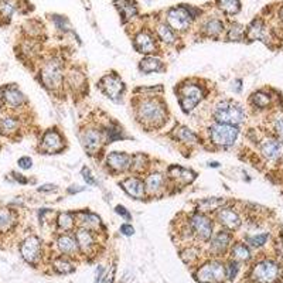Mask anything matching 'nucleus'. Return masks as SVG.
I'll return each mask as SVG.
<instances>
[{
    "mask_svg": "<svg viewBox=\"0 0 283 283\" xmlns=\"http://www.w3.org/2000/svg\"><path fill=\"white\" fill-rule=\"evenodd\" d=\"M136 118L142 126L148 129H157L167 121L166 104L159 96L142 98L136 105Z\"/></svg>",
    "mask_w": 283,
    "mask_h": 283,
    "instance_id": "obj_1",
    "label": "nucleus"
},
{
    "mask_svg": "<svg viewBox=\"0 0 283 283\" xmlns=\"http://www.w3.org/2000/svg\"><path fill=\"white\" fill-rule=\"evenodd\" d=\"M40 81L50 91H58L63 87L65 81V75L63 61L60 58L53 57L43 64L40 71Z\"/></svg>",
    "mask_w": 283,
    "mask_h": 283,
    "instance_id": "obj_2",
    "label": "nucleus"
},
{
    "mask_svg": "<svg viewBox=\"0 0 283 283\" xmlns=\"http://www.w3.org/2000/svg\"><path fill=\"white\" fill-rule=\"evenodd\" d=\"M213 116H214L217 123L237 126L239 123H242L243 119H245V110L235 101L224 99V101L218 102L216 105Z\"/></svg>",
    "mask_w": 283,
    "mask_h": 283,
    "instance_id": "obj_3",
    "label": "nucleus"
},
{
    "mask_svg": "<svg viewBox=\"0 0 283 283\" xmlns=\"http://www.w3.org/2000/svg\"><path fill=\"white\" fill-rule=\"evenodd\" d=\"M178 104L184 113H191L205 96V89L200 84L187 82L178 88Z\"/></svg>",
    "mask_w": 283,
    "mask_h": 283,
    "instance_id": "obj_4",
    "label": "nucleus"
},
{
    "mask_svg": "<svg viewBox=\"0 0 283 283\" xmlns=\"http://www.w3.org/2000/svg\"><path fill=\"white\" fill-rule=\"evenodd\" d=\"M239 135V131L235 126L231 125H224V123H214L208 128V137L210 140L222 148L232 146Z\"/></svg>",
    "mask_w": 283,
    "mask_h": 283,
    "instance_id": "obj_5",
    "label": "nucleus"
},
{
    "mask_svg": "<svg viewBox=\"0 0 283 283\" xmlns=\"http://www.w3.org/2000/svg\"><path fill=\"white\" fill-rule=\"evenodd\" d=\"M196 12L197 10L193 7H173L167 12V26L177 33L187 31L193 19H196Z\"/></svg>",
    "mask_w": 283,
    "mask_h": 283,
    "instance_id": "obj_6",
    "label": "nucleus"
},
{
    "mask_svg": "<svg viewBox=\"0 0 283 283\" xmlns=\"http://www.w3.org/2000/svg\"><path fill=\"white\" fill-rule=\"evenodd\" d=\"M80 139L85 152L89 156H95L98 154V152L101 150L104 140H105V133L104 131H101L96 126H87L85 129H82L80 133Z\"/></svg>",
    "mask_w": 283,
    "mask_h": 283,
    "instance_id": "obj_7",
    "label": "nucleus"
},
{
    "mask_svg": "<svg viewBox=\"0 0 283 283\" xmlns=\"http://www.w3.org/2000/svg\"><path fill=\"white\" fill-rule=\"evenodd\" d=\"M190 227L193 234L200 241H208L214 235V222L205 213L197 211L190 218Z\"/></svg>",
    "mask_w": 283,
    "mask_h": 283,
    "instance_id": "obj_8",
    "label": "nucleus"
},
{
    "mask_svg": "<svg viewBox=\"0 0 283 283\" xmlns=\"http://www.w3.org/2000/svg\"><path fill=\"white\" fill-rule=\"evenodd\" d=\"M27 104V98L16 85H6L0 88V107L17 110Z\"/></svg>",
    "mask_w": 283,
    "mask_h": 283,
    "instance_id": "obj_9",
    "label": "nucleus"
},
{
    "mask_svg": "<svg viewBox=\"0 0 283 283\" xmlns=\"http://www.w3.org/2000/svg\"><path fill=\"white\" fill-rule=\"evenodd\" d=\"M225 276L227 268L218 261L207 262L197 272V279L201 283H221L224 282Z\"/></svg>",
    "mask_w": 283,
    "mask_h": 283,
    "instance_id": "obj_10",
    "label": "nucleus"
},
{
    "mask_svg": "<svg viewBox=\"0 0 283 283\" xmlns=\"http://www.w3.org/2000/svg\"><path fill=\"white\" fill-rule=\"evenodd\" d=\"M279 276V266L272 261L259 262L252 270V281L256 283H273Z\"/></svg>",
    "mask_w": 283,
    "mask_h": 283,
    "instance_id": "obj_11",
    "label": "nucleus"
},
{
    "mask_svg": "<svg viewBox=\"0 0 283 283\" xmlns=\"http://www.w3.org/2000/svg\"><path fill=\"white\" fill-rule=\"evenodd\" d=\"M65 148V140L57 129H48L41 137L40 149L45 154H57Z\"/></svg>",
    "mask_w": 283,
    "mask_h": 283,
    "instance_id": "obj_12",
    "label": "nucleus"
},
{
    "mask_svg": "<svg viewBox=\"0 0 283 283\" xmlns=\"http://www.w3.org/2000/svg\"><path fill=\"white\" fill-rule=\"evenodd\" d=\"M99 88L108 98H110L115 102H118L122 98V95H123V91H125V84L118 75L108 74L99 81Z\"/></svg>",
    "mask_w": 283,
    "mask_h": 283,
    "instance_id": "obj_13",
    "label": "nucleus"
},
{
    "mask_svg": "<svg viewBox=\"0 0 283 283\" xmlns=\"http://www.w3.org/2000/svg\"><path fill=\"white\" fill-rule=\"evenodd\" d=\"M20 254L26 262L36 263L40 259L41 254V241L39 239V237H36V235L27 237L20 245Z\"/></svg>",
    "mask_w": 283,
    "mask_h": 283,
    "instance_id": "obj_14",
    "label": "nucleus"
},
{
    "mask_svg": "<svg viewBox=\"0 0 283 283\" xmlns=\"http://www.w3.org/2000/svg\"><path fill=\"white\" fill-rule=\"evenodd\" d=\"M146 194L152 197H160L167 189V177L160 172H153L145 178Z\"/></svg>",
    "mask_w": 283,
    "mask_h": 283,
    "instance_id": "obj_15",
    "label": "nucleus"
},
{
    "mask_svg": "<svg viewBox=\"0 0 283 283\" xmlns=\"http://www.w3.org/2000/svg\"><path fill=\"white\" fill-rule=\"evenodd\" d=\"M216 219L218 221L219 225H222L224 228H227L228 231H235L241 227L242 221H241V217L239 214L232 210V208H228V207H221L217 210Z\"/></svg>",
    "mask_w": 283,
    "mask_h": 283,
    "instance_id": "obj_16",
    "label": "nucleus"
},
{
    "mask_svg": "<svg viewBox=\"0 0 283 283\" xmlns=\"http://www.w3.org/2000/svg\"><path fill=\"white\" fill-rule=\"evenodd\" d=\"M133 45H135L136 51L140 54L152 55L157 51V41L154 39V36H152L148 31L137 33L133 39Z\"/></svg>",
    "mask_w": 283,
    "mask_h": 283,
    "instance_id": "obj_17",
    "label": "nucleus"
},
{
    "mask_svg": "<svg viewBox=\"0 0 283 283\" xmlns=\"http://www.w3.org/2000/svg\"><path fill=\"white\" fill-rule=\"evenodd\" d=\"M121 186L128 196L133 197L136 200H143L146 197L145 181L139 177H135V175L126 177L125 180L121 181Z\"/></svg>",
    "mask_w": 283,
    "mask_h": 283,
    "instance_id": "obj_18",
    "label": "nucleus"
},
{
    "mask_svg": "<svg viewBox=\"0 0 283 283\" xmlns=\"http://www.w3.org/2000/svg\"><path fill=\"white\" fill-rule=\"evenodd\" d=\"M131 157L123 152H112L107 156V166L113 173H125L131 167Z\"/></svg>",
    "mask_w": 283,
    "mask_h": 283,
    "instance_id": "obj_19",
    "label": "nucleus"
},
{
    "mask_svg": "<svg viewBox=\"0 0 283 283\" xmlns=\"http://www.w3.org/2000/svg\"><path fill=\"white\" fill-rule=\"evenodd\" d=\"M75 221L78 222V225L81 228H87L94 231V232H98L99 228L102 227V222H101V218L88 211V210H84V211H78L75 213Z\"/></svg>",
    "mask_w": 283,
    "mask_h": 283,
    "instance_id": "obj_20",
    "label": "nucleus"
},
{
    "mask_svg": "<svg viewBox=\"0 0 283 283\" xmlns=\"http://www.w3.org/2000/svg\"><path fill=\"white\" fill-rule=\"evenodd\" d=\"M75 239H77V243H78V248L81 249L82 252L85 254H89L91 249L96 245V241H95V232L91 231V229L87 228H80L77 229L75 232Z\"/></svg>",
    "mask_w": 283,
    "mask_h": 283,
    "instance_id": "obj_21",
    "label": "nucleus"
},
{
    "mask_svg": "<svg viewBox=\"0 0 283 283\" xmlns=\"http://www.w3.org/2000/svg\"><path fill=\"white\" fill-rule=\"evenodd\" d=\"M210 239H211L210 241L211 251L214 254H217V255H221V254H224L228 249L232 237H231V234H229L228 231H219V232H217L216 235H213Z\"/></svg>",
    "mask_w": 283,
    "mask_h": 283,
    "instance_id": "obj_22",
    "label": "nucleus"
},
{
    "mask_svg": "<svg viewBox=\"0 0 283 283\" xmlns=\"http://www.w3.org/2000/svg\"><path fill=\"white\" fill-rule=\"evenodd\" d=\"M57 246H58L60 252H61L63 255L67 256H75V254L80 251L75 237H72V235H69V234H61V235L57 238Z\"/></svg>",
    "mask_w": 283,
    "mask_h": 283,
    "instance_id": "obj_23",
    "label": "nucleus"
},
{
    "mask_svg": "<svg viewBox=\"0 0 283 283\" xmlns=\"http://www.w3.org/2000/svg\"><path fill=\"white\" fill-rule=\"evenodd\" d=\"M261 152L262 154L269 159V160H276L282 156L283 153V145L278 140H273V139H268L265 140L262 145H261Z\"/></svg>",
    "mask_w": 283,
    "mask_h": 283,
    "instance_id": "obj_24",
    "label": "nucleus"
},
{
    "mask_svg": "<svg viewBox=\"0 0 283 283\" xmlns=\"http://www.w3.org/2000/svg\"><path fill=\"white\" fill-rule=\"evenodd\" d=\"M139 69L143 74H152V72H162L164 69V64L159 57L154 55H145L142 61L139 63Z\"/></svg>",
    "mask_w": 283,
    "mask_h": 283,
    "instance_id": "obj_25",
    "label": "nucleus"
},
{
    "mask_svg": "<svg viewBox=\"0 0 283 283\" xmlns=\"http://www.w3.org/2000/svg\"><path fill=\"white\" fill-rule=\"evenodd\" d=\"M246 37H248L249 40L266 41V39H268V28L263 24L262 20L255 19V20L249 24L248 30H246Z\"/></svg>",
    "mask_w": 283,
    "mask_h": 283,
    "instance_id": "obj_26",
    "label": "nucleus"
},
{
    "mask_svg": "<svg viewBox=\"0 0 283 283\" xmlns=\"http://www.w3.org/2000/svg\"><path fill=\"white\" fill-rule=\"evenodd\" d=\"M167 174H169L170 180H173L175 183L183 180L184 184H189L196 178V173H193L191 170H187V169L178 167V166H170L167 170Z\"/></svg>",
    "mask_w": 283,
    "mask_h": 283,
    "instance_id": "obj_27",
    "label": "nucleus"
},
{
    "mask_svg": "<svg viewBox=\"0 0 283 283\" xmlns=\"http://www.w3.org/2000/svg\"><path fill=\"white\" fill-rule=\"evenodd\" d=\"M224 30H225L224 23H222L221 20H218V19H211V20H208V22L202 26L204 34H205L207 37H213V39L219 37V36L224 33Z\"/></svg>",
    "mask_w": 283,
    "mask_h": 283,
    "instance_id": "obj_28",
    "label": "nucleus"
},
{
    "mask_svg": "<svg viewBox=\"0 0 283 283\" xmlns=\"http://www.w3.org/2000/svg\"><path fill=\"white\" fill-rule=\"evenodd\" d=\"M16 224L14 213L9 208H0V234H6Z\"/></svg>",
    "mask_w": 283,
    "mask_h": 283,
    "instance_id": "obj_29",
    "label": "nucleus"
},
{
    "mask_svg": "<svg viewBox=\"0 0 283 283\" xmlns=\"http://www.w3.org/2000/svg\"><path fill=\"white\" fill-rule=\"evenodd\" d=\"M20 128V121L17 116H4L1 121H0V133L3 135H13L19 131Z\"/></svg>",
    "mask_w": 283,
    "mask_h": 283,
    "instance_id": "obj_30",
    "label": "nucleus"
},
{
    "mask_svg": "<svg viewBox=\"0 0 283 283\" xmlns=\"http://www.w3.org/2000/svg\"><path fill=\"white\" fill-rule=\"evenodd\" d=\"M175 139L180 143H184V145H196V143H198V136L196 135L191 129L186 128V126H180V128L175 129Z\"/></svg>",
    "mask_w": 283,
    "mask_h": 283,
    "instance_id": "obj_31",
    "label": "nucleus"
},
{
    "mask_svg": "<svg viewBox=\"0 0 283 283\" xmlns=\"http://www.w3.org/2000/svg\"><path fill=\"white\" fill-rule=\"evenodd\" d=\"M156 31H157V37H159L164 44L173 45V44L177 43L175 31L172 27H169L167 24H164V23H163V24H159L157 28H156Z\"/></svg>",
    "mask_w": 283,
    "mask_h": 283,
    "instance_id": "obj_32",
    "label": "nucleus"
},
{
    "mask_svg": "<svg viewBox=\"0 0 283 283\" xmlns=\"http://www.w3.org/2000/svg\"><path fill=\"white\" fill-rule=\"evenodd\" d=\"M85 75H84V72L80 71V69H71L69 72H68V77H67V84L69 85V88H72V89H75V91H78V89H81L85 87Z\"/></svg>",
    "mask_w": 283,
    "mask_h": 283,
    "instance_id": "obj_33",
    "label": "nucleus"
},
{
    "mask_svg": "<svg viewBox=\"0 0 283 283\" xmlns=\"http://www.w3.org/2000/svg\"><path fill=\"white\" fill-rule=\"evenodd\" d=\"M57 227L60 229H63L64 232H68L74 228V225L77 224L75 221V214L72 213H60L57 217Z\"/></svg>",
    "mask_w": 283,
    "mask_h": 283,
    "instance_id": "obj_34",
    "label": "nucleus"
},
{
    "mask_svg": "<svg viewBox=\"0 0 283 283\" xmlns=\"http://www.w3.org/2000/svg\"><path fill=\"white\" fill-rule=\"evenodd\" d=\"M148 166V157L145 154H142V153H137V154L131 157V167H129V170H132L136 174H140V173L146 172Z\"/></svg>",
    "mask_w": 283,
    "mask_h": 283,
    "instance_id": "obj_35",
    "label": "nucleus"
},
{
    "mask_svg": "<svg viewBox=\"0 0 283 283\" xmlns=\"http://www.w3.org/2000/svg\"><path fill=\"white\" fill-rule=\"evenodd\" d=\"M118 3H121V6H118L119 12H121L123 20H128V19H132L137 12L136 9V4L132 0H116Z\"/></svg>",
    "mask_w": 283,
    "mask_h": 283,
    "instance_id": "obj_36",
    "label": "nucleus"
},
{
    "mask_svg": "<svg viewBox=\"0 0 283 283\" xmlns=\"http://www.w3.org/2000/svg\"><path fill=\"white\" fill-rule=\"evenodd\" d=\"M17 9L16 0H0V19L9 20Z\"/></svg>",
    "mask_w": 283,
    "mask_h": 283,
    "instance_id": "obj_37",
    "label": "nucleus"
},
{
    "mask_svg": "<svg viewBox=\"0 0 283 283\" xmlns=\"http://www.w3.org/2000/svg\"><path fill=\"white\" fill-rule=\"evenodd\" d=\"M218 7L227 14H237L241 10L239 0H218Z\"/></svg>",
    "mask_w": 283,
    "mask_h": 283,
    "instance_id": "obj_38",
    "label": "nucleus"
},
{
    "mask_svg": "<svg viewBox=\"0 0 283 283\" xmlns=\"http://www.w3.org/2000/svg\"><path fill=\"white\" fill-rule=\"evenodd\" d=\"M224 204V200L221 201L219 198H204L198 202V211L201 213H207V211H217L218 208H221V205Z\"/></svg>",
    "mask_w": 283,
    "mask_h": 283,
    "instance_id": "obj_39",
    "label": "nucleus"
},
{
    "mask_svg": "<svg viewBox=\"0 0 283 283\" xmlns=\"http://www.w3.org/2000/svg\"><path fill=\"white\" fill-rule=\"evenodd\" d=\"M232 256L238 261H248L251 258L249 248L245 243H235L232 248Z\"/></svg>",
    "mask_w": 283,
    "mask_h": 283,
    "instance_id": "obj_40",
    "label": "nucleus"
},
{
    "mask_svg": "<svg viewBox=\"0 0 283 283\" xmlns=\"http://www.w3.org/2000/svg\"><path fill=\"white\" fill-rule=\"evenodd\" d=\"M243 36H245V28L238 23H234L228 28V33H227V39L229 41H241L243 39Z\"/></svg>",
    "mask_w": 283,
    "mask_h": 283,
    "instance_id": "obj_41",
    "label": "nucleus"
},
{
    "mask_svg": "<svg viewBox=\"0 0 283 283\" xmlns=\"http://www.w3.org/2000/svg\"><path fill=\"white\" fill-rule=\"evenodd\" d=\"M251 101L258 108H266L270 104V96L268 94H265V92H256V94L252 95Z\"/></svg>",
    "mask_w": 283,
    "mask_h": 283,
    "instance_id": "obj_42",
    "label": "nucleus"
},
{
    "mask_svg": "<svg viewBox=\"0 0 283 283\" xmlns=\"http://www.w3.org/2000/svg\"><path fill=\"white\" fill-rule=\"evenodd\" d=\"M54 269L57 270L58 273H64V275H67V273L74 272V266L68 262L67 259H64V258H58V259H55L54 261Z\"/></svg>",
    "mask_w": 283,
    "mask_h": 283,
    "instance_id": "obj_43",
    "label": "nucleus"
},
{
    "mask_svg": "<svg viewBox=\"0 0 283 283\" xmlns=\"http://www.w3.org/2000/svg\"><path fill=\"white\" fill-rule=\"evenodd\" d=\"M268 238H269V234L263 232V234H258V235L248 237V238H246V241H248V243H249L251 246L259 248V246H262V245H265V243H266Z\"/></svg>",
    "mask_w": 283,
    "mask_h": 283,
    "instance_id": "obj_44",
    "label": "nucleus"
},
{
    "mask_svg": "<svg viewBox=\"0 0 283 283\" xmlns=\"http://www.w3.org/2000/svg\"><path fill=\"white\" fill-rule=\"evenodd\" d=\"M17 166L22 169V170H30L33 167V159L30 156H23L17 160Z\"/></svg>",
    "mask_w": 283,
    "mask_h": 283,
    "instance_id": "obj_45",
    "label": "nucleus"
},
{
    "mask_svg": "<svg viewBox=\"0 0 283 283\" xmlns=\"http://www.w3.org/2000/svg\"><path fill=\"white\" fill-rule=\"evenodd\" d=\"M183 255H189V258H184V262L186 263H193L194 261L198 259V252L194 249V248H189L183 252Z\"/></svg>",
    "mask_w": 283,
    "mask_h": 283,
    "instance_id": "obj_46",
    "label": "nucleus"
},
{
    "mask_svg": "<svg viewBox=\"0 0 283 283\" xmlns=\"http://www.w3.org/2000/svg\"><path fill=\"white\" fill-rule=\"evenodd\" d=\"M238 270H239V265L237 262H229V265L227 266V276L231 281H234L237 273H238Z\"/></svg>",
    "mask_w": 283,
    "mask_h": 283,
    "instance_id": "obj_47",
    "label": "nucleus"
},
{
    "mask_svg": "<svg viewBox=\"0 0 283 283\" xmlns=\"http://www.w3.org/2000/svg\"><path fill=\"white\" fill-rule=\"evenodd\" d=\"M115 213H116L118 216H121L122 218H125L126 221H132V214H131L129 210H128L126 207H123V205H116V207H115Z\"/></svg>",
    "mask_w": 283,
    "mask_h": 283,
    "instance_id": "obj_48",
    "label": "nucleus"
},
{
    "mask_svg": "<svg viewBox=\"0 0 283 283\" xmlns=\"http://www.w3.org/2000/svg\"><path fill=\"white\" fill-rule=\"evenodd\" d=\"M82 177H84V180L87 181V184H89V186H95L96 184V181H95V178L91 174V170L88 169V167H84L82 169Z\"/></svg>",
    "mask_w": 283,
    "mask_h": 283,
    "instance_id": "obj_49",
    "label": "nucleus"
},
{
    "mask_svg": "<svg viewBox=\"0 0 283 283\" xmlns=\"http://www.w3.org/2000/svg\"><path fill=\"white\" fill-rule=\"evenodd\" d=\"M119 231H121L122 235H125V237H132L133 234H135V228L132 227V224H122L121 228H119Z\"/></svg>",
    "mask_w": 283,
    "mask_h": 283,
    "instance_id": "obj_50",
    "label": "nucleus"
},
{
    "mask_svg": "<svg viewBox=\"0 0 283 283\" xmlns=\"http://www.w3.org/2000/svg\"><path fill=\"white\" fill-rule=\"evenodd\" d=\"M275 131L276 135L279 136V139L283 142V118H278L275 122Z\"/></svg>",
    "mask_w": 283,
    "mask_h": 283,
    "instance_id": "obj_51",
    "label": "nucleus"
},
{
    "mask_svg": "<svg viewBox=\"0 0 283 283\" xmlns=\"http://www.w3.org/2000/svg\"><path fill=\"white\" fill-rule=\"evenodd\" d=\"M115 270H116V268H115V265L110 268V270H109L108 273L105 275V278H102V281L99 283H112L113 282V276H115Z\"/></svg>",
    "mask_w": 283,
    "mask_h": 283,
    "instance_id": "obj_52",
    "label": "nucleus"
},
{
    "mask_svg": "<svg viewBox=\"0 0 283 283\" xmlns=\"http://www.w3.org/2000/svg\"><path fill=\"white\" fill-rule=\"evenodd\" d=\"M104 270H105V268H104V266H101V265L96 268V270H95V283H99L101 281H102Z\"/></svg>",
    "mask_w": 283,
    "mask_h": 283,
    "instance_id": "obj_53",
    "label": "nucleus"
},
{
    "mask_svg": "<svg viewBox=\"0 0 283 283\" xmlns=\"http://www.w3.org/2000/svg\"><path fill=\"white\" fill-rule=\"evenodd\" d=\"M55 184H44V186H41L40 189H39V191L40 193H50V191H54L55 190Z\"/></svg>",
    "mask_w": 283,
    "mask_h": 283,
    "instance_id": "obj_54",
    "label": "nucleus"
},
{
    "mask_svg": "<svg viewBox=\"0 0 283 283\" xmlns=\"http://www.w3.org/2000/svg\"><path fill=\"white\" fill-rule=\"evenodd\" d=\"M13 174V178L16 181H19L20 184H26L27 183V178H24L23 174H19V173H12Z\"/></svg>",
    "mask_w": 283,
    "mask_h": 283,
    "instance_id": "obj_55",
    "label": "nucleus"
},
{
    "mask_svg": "<svg viewBox=\"0 0 283 283\" xmlns=\"http://www.w3.org/2000/svg\"><path fill=\"white\" fill-rule=\"evenodd\" d=\"M208 166H210V167H214V169H216V167H219V163H218V162H210V163H208Z\"/></svg>",
    "mask_w": 283,
    "mask_h": 283,
    "instance_id": "obj_56",
    "label": "nucleus"
},
{
    "mask_svg": "<svg viewBox=\"0 0 283 283\" xmlns=\"http://www.w3.org/2000/svg\"><path fill=\"white\" fill-rule=\"evenodd\" d=\"M279 16H281V20H282V22H283V7H282V9H281V12H279Z\"/></svg>",
    "mask_w": 283,
    "mask_h": 283,
    "instance_id": "obj_57",
    "label": "nucleus"
}]
</instances>
